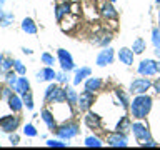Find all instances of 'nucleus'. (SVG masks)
<instances>
[{"label":"nucleus","instance_id":"f257e3e1","mask_svg":"<svg viewBox=\"0 0 160 150\" xmlns=\"http://www.w3.org/2000/svg\"><path fill=\"white\" fill-rule=\"evenodd\" d=\"M150 110H152V97L147 93L137 95L133 98V102H130V113L137 120L145 118L150 113Z\"/></svg>","mask_w":160,"mask_h":150},{"label":"nucleus","instance_id":"f03ea898","mask_svg":"<svg viewBox=\"0 0 160 150\" xmlns=\"http://www.w3.org/2000/svg\"><path fill=\"white\" fill-rule=\"evenodd\" d=\"M55 133H57V137L62 138V140H70V138H73V137L78 135V123L77 122L62 123L60 127H57Z\"/></svg>","mask_w":160,"mask_h":150},{"label":"nucleus","instance_id":"7ed1b4c3","mask_svg":"<svg viewBox=\"0 0 160 150\" xmlns=\"http://www.w3.org/2000/svg\"><path fill=\"white\" fill-rule=\"evenodd\" d=\"M138 73L142 75V77H152V75H157L160 73V62L157 60H142V62L138 63Z\"/></svg>","mask_w":160,"mask_h":150},{"label":"nucleus","instance_id":"20e7f679","mask_svg":"<svg viewBox=\"0 0 160 150\" xmlns=\"http://www.w3.org/2000/svg\"><path fill=\"white\" fill-rule=\"evenodd\" d=\"M150 87H153V82L150 80L148 77H140V78H135L132 83H130V93L133 95H142V93H147V90Z\"/></svg>","mask_w":160,"mask_h":150},{"label":"nucleus","instance_id":"39448f33","mask_svg":"<svg viewBox=\"0 0 160 150\" xmlns=\"http://www.w3.org/2000/svg\"><path fill=\"white\" fill-rule=\"evenodd\" d=\"M18 125H20V117H17V115H3V117L0 118V128H2L5 133L15 132V130L18 128Z\"/></svg>","mask_w":160,"mask_h":150},{"label":"nucleus","instance_id":"423d86ee","mask_svg":"<svg viewBox=\"0 0 160 150\" xmlns=\"http://www.w3.org/2000/svg\"><path fill=\"white\" fill-rule=\"evenodd\" d=\"M57 57H58V63H60V67H62L63 72L68 73V72H72V70L75 68L72 55H70V52H67L65 48H58L57 50Z\"/></svg>","mask_w":160,"mask_h":150},{"label":"nucleus","instance_id":"0eeeda50","mask_svg":"<svg viewBox=\"0 0 160 150\" xmlns=\"http://www.w3.org/2000/svg\"><path fill=\"white\" fill-rule=\"evenodd\" d=\"M107 145H110V147H127L128 145V138L127 135H125V132H112L107 135Z\"/></svg>","mask_w":160,"mask_h":150},{"label":"nucleus","instance_id":"6e6552de","mask_svg":"<svg viewBox=\"0 0 160 150\" xmlns=\"http://www.w3.org/2000/svg\"><path fill=\"white\" fill-rule=\"evenodd\" d=\"M93 102H95V93L88 92V90H83V92L78 95L77 107L80 108V112H88L90 107L93 105Z\"/></svg>","mask_w":160,"mask_h":150},{"label":"nucleus","instance_id":"1a4fd4ad","mask_svg":"<svg viewBox=\"0 0 160 150\" xmlns=\"http://www.w3.org/2000/svg\"><path fill=\"white\" fill-rule=\"evenodd\" d=\"M130 130L133 132V137L137 138V142H140V143L145 142V140H150V138H152V135H150L148 128L145 127L143 123H140V122H135Z\"/></svg>","mask_w":160,"mask_h":150},{"label":"nucleus","instance_id":"9d476101","mask_svg":"<svg viewBox=\"0 0 160 150\" xmlns=\"http://www.w3.org/2000/svg\"><path fill=\"white\" fill-rule=\"evenodd\" d=\"M83 122H85V125H87L90 130H100L102 128V117L97 115L95 112H90V110L85 113Z\"/></svg>","mask_w":160,"mask_h":150},{"label":"nucleus","instance_id":"9b49d317","mask_svg":"<svg viewBox=\"0 0 160 150\" xmlns=\"http://www.w3.org/2000/svg\"><path fill=\"white\" fill-rule=\"evenodd\" d=\"M72 12H73V10H72L70 2H57V5H55V18H57L58 23L62 22L68 13H72Z\"/></svg>","mask_w":160,"mask_h":150},{"label":"nucleus","instance_id":"f8f14e48","mask_svg":"<svg viewBox=\"0 0 160 150\" xmlns=\"http://www.w3.org/2000/svg\"><path fill=\"white\" fill-rule=\"evenodd\" d=\"M113 57H115L113 48L103 47V50L98 53V57H97V65H98V67H105V65L113 63Z\"/></svg>","mask_w":160,"mask_h":150},{"label":"nucleus","instance_id":"ddd939ff","mask_svg":"<svg viewBox=\"0 0 160 150\" xmlns=\"http://www.w3.org/2000/svg\"><path fill=\"white\" fill-rule=\"evenodd\" d=\"M92 42L95 45H100V47H107V45L112 42V33L107 32V30H100L93 35V40Z\"/></svg>","mask_w":160,"mask_h":150},{"label":"nucleus","instance_id":"4468645a","mask_svg":"<svg viewBox=\"0 0 160 150\" xmlns=\"http://www.w3.org/2000/svg\"><path fill=\"white\" fill-rule=\"evenodd\" d=\"M100 13H102V17L107 18V20H117V18H118V12L115 10V7L112 5V2H108V0L102 5Z\"/></svg>","mask_w":160,"mask_h":150},{"label":"nucleus","instance_id":"2eb2a0df","mask_svg":"<svg viewBox=\"0 0 160 150\" xmlns=\"http://www.w3.org/2000/svg\"><path fill=\"white\" fill-rule=\"evenodd\" d=\"M133 57H135V53H133L132 48L122 47L118 50V60L123 65H127V67H128V65H133Z\"/></svg>","mask_w":160,"mask_h":150},{"label":"nucleus","instance_id":"dca6fc26","mask_svg":"<svg viewBox=\"0 0 160 150\" xmlns=\"http://www.w3.org/2000/svg\"><path fill=\"white\" fill-rule=\"evenodd\" d=\"M103 87V80L98 78V77H88L85 80V90H88V92H98V90H102Z\"/></svg>","mask_w":160,"mask_h":150},{"label":"nucleus","instance_id":"f3484780","mask_svg":"<svg viewBox=\"0 0 160 150\" xmlns=\"http://www.w3.org/2000/svg\"><path fill=\"white\" fill-rule=\"evenodd\" d=\"M35 77H37L38 82H50V80L57 78V72H55L52 67H45V68L40 70V72H37Z\"/></svg>","mask_w":160,"mask_h":150},{"label":"nucleus","instance_id":"a211bd4d","mask_svg":"<svg viewBox=\"0 0 160 150\" xmlns=\"http://www.w3.org/2000/svg\"><path fill=\"white\" fill-rule=\"evenodd\" d=\"M40 115H42V120L45 122V125L50 128V130H57V120H55V115L53 112H50L48 108H43L42 112H40Z\"/></svg>","mask_w":160,"mask_h":150},{"label":"nucleus","instance_id":"6ab92c4d","mask_svg":"<svg viewBox=\"0 0 160 150\" xmlns=\"http://www.w3.org/2000/svg\"><path fill=\"white\" fill-rule=\"evenodd\" d=\"M7 103H8V108L12 110L13 113H18L20 110H22V107H23V100L20 98L18 95H15V93H12L7 98Z\"/></svg>","mask_w":160,"mask_h":150},{"label":"nucleus","instance_id":"aec40b11","mask_svg":"<svg viewBox=\"0 0 160 150\" xmlns=\"http://www.w3.org/2000/svg\"><path fill=\"white\" fill-rule=\"evenodd\" d=\"M13 90H15V92H17L18 95L27 93L28 90H30V82L27 80V77H18V80H17V83H15Z\"/></svg>","mask_w":160,"mask_h":150},{"label":"nucleus","instance_id":"412c9836","mask_svg":"<svg viewBox=\"0 0 160 150\" xmlns=\"http://www.w3.org/2000/svg\"><path fill=\"white\" fill-rule=\"evenodd\" d=\"M92 75V70H90L88 67H82V68H78L77 72H75V78H73V83L75 85H78L80 82H83L87 77H90Z\"/></svg>","mask_w":160,"mask_h":150},{"label":"nucleus","instance_id":"4be33fe9","mask_svg":"<svg viewBox=\"0 0 160 150\" xmlns=\"http://www.w3.org/2000/svg\"><path fill=\"white\" fill-rule=\"evenodd\" d=\"M22 30L25 33H28V35H35L37 33V25H35V22L32 18H23L22 20Z\"/></svg>","mask_w":160,"mask_h":150},{"label":"nucleus","instance_id":"5701e85b","mask_svg":"<svg viewBox=\"0 0 160 150\" xmlns=\"http://www.w3.org/2000/svg\"><path fill=\"white\" fill-rule=\"evenodd\" d=\"M65 97H67V102L72 105V107L78 103V93L75 92L72 87H65Z\"/></svg>","mask_w":160,"mask_h":150},{"label":"nucleus","instance_id":"b1692460","mask_svg":"<svg viewBox=\"0 0 160 150\" xmlns=\"http://www.w3.org/2000/svg\"><path fill=\"white\" fill-rule=\"evenodd\" d=\"M115 95H117L118 102H120V105H122L123 108H130V100H128V95L125 93L123 90L117 88V90H115Z\"/></svg>","mask_w":160,"mask_h":150},{"label":"nucleus","instance_id":"393cba45","mask_svg":"<svg viewBox=\"0 0 160 150\" xmlns=\"http://www.w3.org/2000/svg\"><path fill=\"white\" fill-rule=\"evenodd\" d=\"M132 128V123H130V118L127 117V115H123V117H120L117 127H115V130H118V132H125V130H130Z\"/></svg>","mask_w":160,"mask_h":150},{"label":"nucleus","instance_id":"a878e982","mask_svg":"<svg viewBox=\"0 0 160 150\" xmlns=\"http://www.w3.org/2000/svg\"><path fill=\"white\" fill-rule=\"evenodd\" d=\"M145 48H147V45H145V40L143 38H135L133 40V43H132V50H133V53H143L145 52Z\"/></svg>","mask_w":160,"mask_h":150},{"label":"nucleus","instance_id":"bb28decb","mask_svg":"<svg viewBox=\"0 0 160 150\" xmlns=\"http://www.w3.org/2000/svg\"><path fill=\"white\" fill-rule=\"evenodd\" d=\"M5 75V83L8 85V87H15V83H17V80H18V77H17V72L12 68V70H8V72H5L3 73Z\"/></svg>","mask_w":160,"mask_h":150},{"label":"nucleus","instance_id":"cd10ccee","mask_svg":"<svg viewBox=\"0 0 160 150\" xmlns=\"http://www.w3.org/2000/svg\"><path fill=\"white\" fill-rule=\"evenodd\" d=\"M12 22H13V13L2 10V12H0V27H8Z\"/></svg>","mask_w":160,"mask_h":150},{"label":"nucleus","instance_id":"c85d7f7f","mask_svg":"<svg viewBox=\"0 0 160 150\" xmlns=\"http://www.w3.org/2000/svg\"><path fill=\"white\" fill-rule=\"evenodd\" d=\"M83 145L85 147H102L103 142L100 140L98 137H93V135H90V137H87L83 140Z\"/></svg>","mask_w":160,"mask_h":150},{"label":"nucleus","instance_id":"c756f323","mask_svg":"<svg viewBox=\"0 0 160 150\" xmlns=\"http://www.w3.org/2000/svg\"><path fill=\"white\" fill-rule=\"evenodd\" d=\"M22 100H23V105L27 107V110H32L33 108V95H32V92H28L27 93H23L22 95Z\"/></svg>","mask_w":160,"mask_h":150},{"label":"nucleus","instance_id":"7c9ffc66","mask_svg":"<svg viewBox=\"0 0 160 150\" xmlns=\"http://www.w3.org/2000/svg\"><path fill=\"white\" fill-rule=\"evenodd\" d=\"M152 43L155 48H160V28L155 27L152 30Z\"/></svg>","mask_w":160,"mask_h":150},{"label":"nucleus","instance_id":"2f4dec72","mask_svg":"<svg viewBox=\"0 0 160 150\" xmlns=\"http://www.w3.org/2000/svg\"><path fill=\"white\" fill-rule=\"evenodd\" d=\"M13 70L17 72L18 75H25L27 73V67L20 62V60H13Z\"/></svg>","mask_w":160,"mask_h":150},{"label":"nucleus","instance_id":"473e14b6","mask_svg":"<svg viewBox=\"0 0 160 150\" xmlns=\"http://www.w3.org/2000/svg\"><path fill=\"white\" fill-rule=\"evenodd\" d=\"M23 133L27 135V137H37L38 132H37V128H35L32 123H27V125L23 127Z\"/></svg>","mask_w":160,"mask_h":150},{"label":"nucleus","instance_id":"72a5a7b5","mask_svg":"<svg viewBox=\"0 0 160 150\" xmlns=\"http://www.w3.org/2000/svg\"><path fill=\"white\" fill-rule=\"evenodd\" d=\"M57 87H58L57 83H50L48 87L45 88V95H43V100H45V102H48V98L52 97V93L55 92V88H57Z\"/></svg>","mask_w":160,"mask_h":150},{"label":"nucleus","instance_id":"f704fd0d","mask_svg":"<svg viewBox=\"0 0 160 150\" xmlns=\"http://www.w3.org/2000/svg\"><path fill=\"white\" fill-rule=\"evenodd\" d=\"M42 62L47 65V67H52V65L55 63V58H53V55H50V53H42Z\"/></svg>","mask_w":160,"mask_h":150},{"label":"nucleus","instance_id":"c9c22d12","mask_svg":"<svg viewBox=\"0 0 160 150\" xmlns=\"http://www.w3.org/2000/svg\"><path fill=\"white\" fill-rule=\"evenodd\" d=\"M13 68V58H5L3 63H2V73L8 72V70Z\"/></svg>","mask_w":160,"mask_h":150},{"label":"nucleus","instance_id":"e433bc0d","mask_svg":"<svg viewBox=\"0 0 160 150\" xmlns=\"http://www.w3.org/2000/svg\"><path fill=\"white\" fill-rule=\"evenodd\" d=\"M47 145L48 147H58V148H63V147H67V143L63 142V140H47Z\"/></svg>","mask_w":160,"mask_h":150},{"label":"nucleus","instance_id":"4c0bfd02","mask_svg":"<svg viewBox=\"0 0 160 150\" xmlns=\"http://www.w3.org/2000/svg\"><path fill=\"white\" fill-rule=\"evenodd\" d=\"M8 138H10V143H12V145H18V142H20V137H18V135L15 133V132L10 133Z\"/></svg>","mask_w":160,"mask_h":150},{"label":"nucleus","instance_id":"58836bf2","mask_svg":"<svg viewBox=\"0 0 160 150\" xmlns=\"http://www.w3.org/2000/svg\"><path fill=\"white\" fill-rule=\"evenodd\" d=\"M140 145H142V147H157L158 143L155 142V140H152V138H150V140H145V142H142Z\"/></svg>","mask_w":160,"mask_h":150},{"label":"nucleus","instance_id":"ea45409f","mask_svg":"<svg viewBox=\"0 0 160 150\" xmlns=\"http://www.w3.org/2000/svg\"><path fill=\"white\" fill-rule=\"evenodd\" d=\"M57 80L58 82H67V72H60V73H57Z\"/></svg>","mask_w":160,"mask_h":150},{"label":"nucleus","instance_id":"a19ab883","mask_svg":"<svg viewBox=\"0 0 160 150\" xmlns=\"http://www.w3.org/2000/svg\"><path fill=\"white\" fill-rule=\"evenodd\" d=\"M153 88H155V92H157V93H160V77L153 82Z\"/></svg>","mask_w":160,"mask_h":150},{"label":"nucleus","instance_id":"79ce46f5","mask_svg":"<svg viewBox=\"0 0 160 150\" xmlns=\"http://www.w3.org/2000/svg\"><path fill=\"white\" fill-rule=\"evenodd\" d=\"M3 60H5V55L0 53V73H2V63H3Z\"/></svg>","mask_w":160,"mask_h":150},{"label":"nucleus","instance_id":"37998d69","mask_svg":"<svg viewBox=\"0 0 160 150\" xmlns=\"http://www.w3.org/2000/svg\"><path fill=\"white\" fill-rule=\"evenodd\" d=\"M22 52L27 53V55H30V53H32V50H30V48H22Z\"/></svg>","mask_w":160,"mask_h":150},{"label":"nucleus","instance_id":"c03bdc74","mask_svg":"<svg viewBox=\"0 0 160 150\" xmlns=\"http://www.w3.org/2000/svg\"><path fill=\"white\" fill-rule=\"evenodd\" d=\"M3 3H5V0H0V12L3 10Z\"/></svg>","mask_w":160,"mask_h":150},{"label":"nucleus","instance_id":"a18cd8bd","mask_svg":"<svg viewBox=\"0 0 160 150\" xmlns=\"http://www.w3.org/2000/svg\"><path fill=\"white\" fill-rule=\"evenodd\" d=\"M155 55H157V57L160 58V48H157V50H155Z\"/></svg>","mask_w":160,"mask_h":150},{"label":"nucleus","instance_id":"49530a36","mask_svg":"<svg viewBox=\"0 0 160 150\" xmlns=\"http://www.w3.org/2000/svg\"><path fill=\"white\" fill-rule=\"evenodd\" d=\"M2 92H3V87L0 85V98H2Z\"/></svg>","mask_w":160,"mask_h":150},{"label":"nucleus","instance_id":"de8ad7c7","mask_svg":"<svg viewBox=\"0 0 160 150\" xmlns=\"http://www.w3.org/2000/svg\"><path fill=\"white\" fill-rule=\"evenodd\" d=\"M108 2H112V3H113V2H117V0H108Z\"/></svg>","mask_w":160,"mask_h":150},{"label":"nucleus","instance_id":"09e8293b","mask_svg":"<svg viewBox=\"0 0 160 150\" xmlns=\"http://www.w3.org/2000/svg\"><path fill=\"white\" fill-rule=\"evenodd\" d=\"M158 18H160V10H158Z\"/></svg>","mask_w":160,"mask_h":150},{"label":"nucleus","instance_id":"8fccbe9b","mask_svg":"<svg viewBox=\"0 0 160 150\" xmlns=\"http://www.w3.org/2000/svg\"><path fill=\"white\" fill-rule=\"evenodd\" d=\"M155 2H158V3H160V0H155Z\"/></svg>","mask_w":160,"mask_h":150}]
</instances>
